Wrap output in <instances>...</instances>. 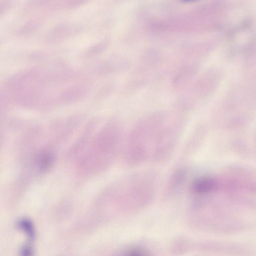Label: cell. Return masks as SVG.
<instances>
[{
    "instance_id": "obj_1",
    "label": "cell",
    "mask_w": 256,
    "mask_h": 256,
    "mask_svg": "<svg viewBox=\"0 0 256 256\" xmlns=\"http://www.w3.org/2000/svg\"><path fill=\"white\" fill-rule=\"evenodd\" d=\"M216 181L210 177H202L196 180L192 185L193 192L205 194L210 192L216 189Z\"/></svg>"
},
{
    "instance_id": "obj_2",
    "label": "cell",
    "mask_w": 256,
    "mask_h": 256,
    "mask_svg": "<svg viewBox=\"0 0 256 256\" xmlns=\"http://www.w3.org/2000/svg\"><path fill=\"white\" fill-rule=\"evenodd\" d=\"M19 225L22 229L25 231L28 235L32 237L34 235V231L31 223L27 220H22L19 223Z\"/></svg>"
},
{
    "instance_id": "obj_3",
    "label": "cell",
    "mask_w": 256,
    "mask_h": 256,
    "mask_svg": "<svg viewBox=\"0 0 256 256\" xmlns=\"http://www.w3.org/2000/svg\"><path fill=\"white\" fill-rule=\"evenodd\" d=\"M130 255H145L146 252L141 248H132L128 251Z\"/></svg>"
},
{
    "instance_id": "obj_4",
    "label": "cell",
    "mask_w": 256,
    "mask_h": 256,
    "mask_svg": "<svg viewBox=\"0 0 256 256\" xmlns=\"http://www.w3.org/2000/svg\"><path fill=\"white\" fill-rule=\"evenodd\" d=\"M184 1H193V0H184Z\"/></svg>"
}]
</instances>
